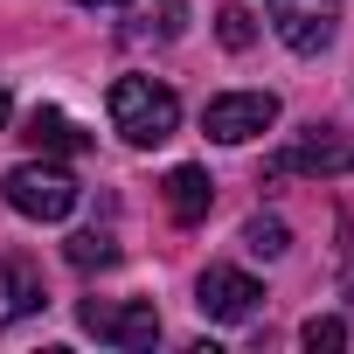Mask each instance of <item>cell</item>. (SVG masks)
<instances>
[{
	"label": "cell",
	"instance_id": "6da1fadb",
	"mask_svg": "<svg viewBox=\"0 0 354 354\" xmlns=\"http://www.w3.org/2000/svg\"><path fill=\"white\" fill-rule=\"evenodd\" d=\"M111 125H118L125 146H160L181 125V97L167 84H153V77H118L111 84Z\"/></svg>",
	"mask_w": 354,
	"mask_h": 354
},
{
	"label": "cell",
	"instance_id": "7a4b0ae2",
	"mask_svg": "<svg viewBox=\"0 0 354 354\" xmlns=\"http://www.w3.org/2000/svg\"><path fill=\"white\" fill-rule=\"evenodd\" d=\"M0 195H8V209L28 216V223H63V216L77 209V181H70L63 167H49V160L15 167L8 181H0Z\"/></svg>",
	"mask_w": 354,
	"mask_h": 354
},
{
	"label": "cell",
	"instance_id": "3957f363",
	"mask_svg": "<svg viewBox=\"0 0 354 354\" xmlns=\"http://www.w3.org/2000/svg\"><path fill=\"white\" fill-rule=\"evenodd\" d=\"M202 125H209V139L243 146V139H257V132L278 125V97H271V91H223V97H209Z\"/></svg>",
	"mask_w": 354,
	"mask_h": 354
},
{
	"label": "cell",
	"instance_id": "277c9868",
	"mask_svg": "<svg viewBox=\"0 0 354 354\" xmlns=\"http://www.w3.org/2000/svg\"><path fill=\"white\" fill-rule=\"evenodd\" d=\"M264 15H271V28H278V42H285V49L319 56V49L333 42L340 0H264Z\"/></svg>",
	"mask_w": 354,
	"mask_h": 354
},
{
	"label": "cell",
	"instance_id": "5b68a950",
	"mask_svg": "<svg viewBox=\"0 0 354 354\" xmlns=\"http://www.w3.org/2000/svg\"><path fill=\"white\" fill-rule=\"evenodd\" d=\"M84 326L111 347H153L160 340V313L153 299H84Z\"/></svg>",
	"mask_w": 354,
	"mask_h": 354
},
{
	"label": "cell",
	"instance_id": "8992f818",
	"mask_svg": "<svg viewBox=\"0 0 354 354\" xmlns=\"http://www.w3.org/2000/svg\"><path fill=\"white\" fill-rule=\"evenodd\" d=\"M257 299H264V285L250 278V271H230V264H209L202 271V285H195V306L209 313V319H250L257 313Z\"/></svg>",
	"mask_w": 354,
	"mask_h": 354
},
{
	"label": "cell",
	"instance_id": "52a82bcc",
	"mask_svg": "<svg viewBox=\"0 0 354 354\" xmlns=\"http://www.w3.org/2000/svg\"><path fill=\"white\" fill-rule=\"evenodd\" d=\"M42 306V271L28 257H0V326H15Z\"/></svg>",
	"mask_w": 354,
	"mask_h": 354
},
{
	"label": "cell",
	"instance_id": "ba28073f",
	"mask_svg": "<svg viewBox=\"0 0 354 354\" xmlns=\"http://www.w3.org/2000/svg\"><path fill=\"white\" fill-rule=\"evenodd\" d=\"M160 195H167V216L174 223H202L209 202H216V181H209L202 167H174L167 181H160Z\"/></svg>",
	"mask_w": 354,
	"mask_h": 354
},
{
	"label": "cell",
	"instance_id": "9c48e42d",
	"mask_svg": "<svg viewBox=\"0 0 354 354\" xmlns=\"http://www.w3.org/2000/svg\"><path fill=\"white\" fill-rule=\"evenodd\" d=\"M28 139H35L42 153H84V146H91V139H84V125H77L70 111H49V104L28 118Z\"/></svg>",
	"mask_w": 354,
	"mask_h": 354
},
{
	"label": "cell",
	"instance_id": "30bf717a",
	"mask_svg": "<svg viewBox=\"0 0 354 354\" xmlns=\"http://www.w3.org/2000/svg\"><path fill=\"white\" fill-rule=\"evenodd\" d=\"M243 250H250V257H285V250H292V230H285L278 216H250V223H243Z\"/></svg>",
	"mask_w": 354,
	"mask_h": 354
},
{
	"label": "cell",
	"instance_id": "8fae6325",
	"mask_svg": "<svg viewBox=\"0 0 354 354\" xmlns=\"http://www.w3.org/2000/svg\"><path fill=\"white\" fill-rule=\"evenodd\" d=\"M70 264L77 271H104V264H118V243L104 230H84V236H70Z\"/></svg>",
	"mask_w": 354,
	"mask_h": 354
},
{
	"label": "cell",
	"instance_id": "7c38bea8",
	"mask_svg": "<svg viewBox=\"0 0 354 354\" xmlns=\"http://www.w3.org/2000/svg\"><path fill=\"white\" fill-rule=\"evenodd\" d=\"M299 340H306L313 354H340V347H347V319H333V313H313V319L299 326Z\"/></svg>",
	"mask_w": 354,
	"mask_h": 354
},
{
	"label": "cell",
	"instance_id": "4fadbf2b",
	"mask_svg": "<svg viewBox=\"0 0 354 354\" xmlns=\"http://www.w3.org/2000/svg\"><path fill=\"white\" fill-rule=\"evenodd\" d=\"M216 35H223V49H250V42H257L250 8H223V15H216Z\"/></svg>",
	"mask_w": 354,
	"mask_h": 354
},
{
	"label": "cell",
	"instance_id": "5bb4252c",
	"mask_svg": "<svg viewBox=\"0 0 354 354\" xmlns=\"http://www.w3.org/2000/svg\"><path fill=\"white\" fill-rule=\"evenodd\" d=\"M77 8H125V0H77Z\"/></svg>",
	"mask_w": 354,
	"mask_h": 354
},
{
	"label": "cell",
	"instance_id": "9a60e30c",
	"mask_svg": "<svg viewBox=\"0 0 354 354\" xmlns=\"http://www.w3.org/2000/svg\"><path fill=\"white\" fill-rule=\"evenodd\" d=\"M8 118H15V104H8V91H0V125H8Z\"/></svg>",
	"mask_w": 354,
	"mask_h": 354
},
{
	"label": "cell",
	"instance_id": "2e32d148",
	"mask_svg": "<svg viewBox=\"0 0 354 354\" xmlns=\"http://www.w3.org/2000/svg\"><path fill=\"white\" fill-rule=\"evenodd\" d=\"M347 313H354V285H347Z\"/></svg>",
	"mask_w": 354,
	"mask_h": 354
}]
</instances>
